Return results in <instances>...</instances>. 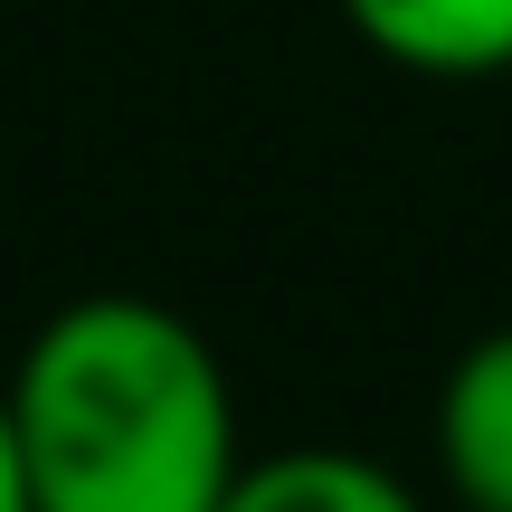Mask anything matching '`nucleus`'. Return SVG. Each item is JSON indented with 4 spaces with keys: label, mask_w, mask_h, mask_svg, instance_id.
Returning a JSON list of instances; mask_svg holds the SVG:
<instances>
[{
    "label": "nucleus",
    "mask_w": 512,
    "mask_h": 512,
    "mask_svg": "<svg viewBox=\"0 0 512 512\" xmlns=\"http://www.w3.org/2000/svg\"><path fill=\"white\" fill-rule=\"evenodd\" d=\"M0 389L29 512H219L247 456L209 332L152 294L57 304Z\"/></svg>",
    "instance_id": "obj_1"
},
{
    "label": "nucleus",
    "mask_w": 512,
    "mask_h": 512,
    "mask_svg": "<svg viewBox=\"0 0 512 512\" xmlns=\"http://www.w3.org/2000/svg\"><path fill=\"white\" fill-rule=\"evenodd\" d=\"M370 57L437 86L512 76V0H332Z\"/></svg>",
    "instance_id": "obj_2"
},
{
    "label": "nucleus",
    "mask_w": 512,
    "mask_h": 512,
    "mask_svg": "<svg viewBox=\"0 0 512 512\" xmlns=\"http://www.w3.org/2000/svg\"><path fill=\"white\" fill-rule=\"evenodd\" d=\"M437 465L475 512H512V323L456 351L437 389Z\"/></svg>",
    "instance_id": "obj_3"
},
{
    "label": "nucleus",
    "mask_w": 512,
    "mask_h": 512,
    "mask_svg": "<svg viewBox=\"0 0 512 512\" xmlns=\"http://www.w3.org/2000/svg\"><path fill=\"white\" fill-rule=\"evenodd\" d=\"M219 512H408V484L351 446H285L266 465L238 456Z\"/></svg>",
    "instance_id": "obj_4"
},
{
    "label": "nucleus",
    "mask_w": 512,
    "mask_h": 512,
    "mask_svg": "<svg viewBox=\"0 0 512 512\" xmlns=\"http://www.w3.org/2000/svg\"><path fill=\"white\" fill-rule=\"evenodd\" d=\"M0 512H29V475H19V427H10V389H0Z\"/></svg>",
    "instance_id": "obj_5"
}]
</instances>
